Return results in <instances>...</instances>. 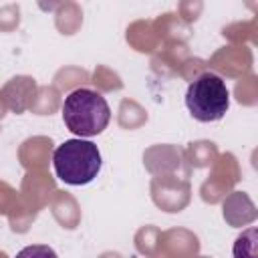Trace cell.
Instances as JSON below:
<instances>
[{"mask_svg": "<svg viewBox=\"0 0 258 258\" xmlns=\"http://www.w3.org/2000/svg\"><path fill=\"white\" fill-rule=\"evenodd\" d=\"M62 119L71 133L83 137H95L103 133L111 121V109L105 97L93 89H75L64 97Z\"/></svg>", "mask_w": 258, "mask_h": 258, "instance_id": "6da1fadb", "label": "cell"}, {"mask_svg": "<svg viewBox=\"0 0 258 258\" xmlns=\"http://www.w3.org/2000/svg\"><path fill=\"white\" fill-rule=\"evenodd\" d=\"M101 163L99 147L87 139H67L52 153L54 173L69 185L91 183L97 177Z\"/></svg>", "mask_w": 258, "mask_h": 258, "instance_id": "7a4b0ae2", "label": "cell"}, {"mask_svg": "<svg viewBox=\"0 0 258 258\" xmlns=\"http://www.w3.org/2000/svg\"><path fill=\"white\" fill-rule=\"evenodd\" d=\"M185 107L200 123L220 121L230 107V91L216 73H202L185 91Z\"/></svg>", "mask_w": 258, "mask_h": 258, "instance_id": "3957f363", "label": "cell"}, {"mask_svg": "<svg viewBox=\"0 0 258 258\" xmlns=\"http://www.w3.org/2000/svg\"><path fill=\"white\" fill-rule=\"evenodd\" d=\"M234 258H256V228H248L236 238Z\"/></svg>", "mask_w": 258, "mask_h": 258, "instance_id": "277c9868", "label": "cell"}, {"mask_svg": "<svg viewBox=\"0 0 258 258\" xmlns=\"http://www.w3.org/2000/svg\"><path fill=\"white\" fill-rule=\"evenodd\" d=\"M14 258H58L56 252L46 244H32L22 248Z\"/></svg>", "mask_w": 258, "mask_h": 258, "instance_id": "5b68a950", "label": "cell"}]
</instances>
